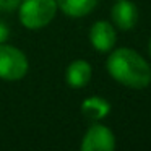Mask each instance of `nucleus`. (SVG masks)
Segmentation results:
<instances>
[{
  "instance_id": "nucleus-1",
  "label": "nucleus",
  "mask_w": 151,
  "mask_h": 151,
  "mask_svg": "<svg viewBox=\"0 0 151 151\" xmlns=\"http://www.w3.org/2000/svg\"><path fill=\"white\" fill-rule=\"evenodd\" d=\"M107 72L115 81L132 89H145L151 83V67L137 50L120 47L111 52Z\"/></svg>"
},
{
  "instance_id": "nucleus-2",
  "label": "nucleus",
  "mask_w": 151,
  "mask_h": 151,
  "mask_svg": "<svg viewBox=\"0 0 151 151\" xmlns=\"http://www.w3.org/2000/svg\"><path fill=\"white\" fill-rule=\"evenodd\" d=\"M55 12V0H21L20 20L28 29H41L54 20Z\"/></svg>"
},
{
  "instance_id": "nucleus-3",
  "label": "nucleus",
  "mask_w": 151,
  "mask_h": 151,
  "mask_svg": "<svg viewBox=\"0 0 151 151\" xmlns=\"http://www.w3.org/2000/svg\"><path fill=\"white\" fill-rule=\"evenodd\" d=\"M28 72V59L20 49L0 44V78L7 81L21 80Z\"/></svg>"
},
{
  "instance_id": "nucleus-4",
  "label": "nucleus",
  "mask_w": 151,
  "mask_h": 151,
  "mask_svg": "<svg viewBox=\"0 0 151 151\" xmlns=\"http://www.w3.org/2000/svg\"><path fill=\"white\" fill-rule=\"evenodd\" d=\"M115 148V137L106 125L94 124L86 130L81 141L83 151H112Z\"/></svg>"
},
{
  "instance_id": "nucleus-5",
  "label": "nucleus",
  "mask_w": 151,
  "mask_h": 151,
  "mask_svg": "<svg viewBox=\"0 0 151 151\" xmlns=\"http://www.w3.org/2000/svg\"><path fill=\"white\" fill-rule=\"evenodd\" d=\"M89 41L98 52H109L114 49L117 36L109 21H96L89 29Z\"/></svg>"
},
{
  "instance_id": "nucleus-6",
  "label": "nucleus",
  "mask_w": 151,
  "mask_h": 151,
  "mask_svg": "<svg viewBox=\"0 0 151 151\" xmlns=\"http://www.w3.org/2000/svg\"><path fill=\"white\" fill-rule=\"evenodd\" d=\"M111 17L114 24L122 31H128L137 24L138 21V10L137 5L130 0H119L112 7Z\"/></svg>"
},
{
  "instance_id": "nucleus-7",
  "label": "nucleus",
  "mask_w": 151,
  "mask_h": 151,
  "mask_svg": "<svg viewBox=\"0 0 151 151\" xmlns=\"http://www.w3.org/2000/svg\"><path fill=\"white\" fill-rule=\"evenodd\" d=\"M91 65L86 60H75L67 67L65 72V81L70 88L80 89L83 86H86L91 80Z\"/></svg>"
},
{
  "instance_id": "nucleus-8",
  "label": "nucleus",
  "mask_w": 151,
  "mask_h": 151,
  "mask_svg": "<svg viewBox=\"0 0 151 151\" xmlns=\"http://www.w3.org/2000/svg\"><path fill=\"white\" fill-rule=\"evenodd\" d=\"M81 112L86 119L89 120H101V119L107 117V114L111 112V104L106 101L104 98L99 96H91V98L85 99L81 104Z\"/></svg>"
},
{
  "instance_id": "nucleus-9",
  "label": "nucleus",
  "mask_w": 151,
  "mask_h": 151,
  "mask_svg": "<svg viewBox=\"0 0 151 151\" xmlns=\"http://www.w3.org/2000/svg\"><path fill=\"white\" fill-rule=\"evenodd\" d=\"M55 4L65 15L80 18L91 13L98 5V0H55Z\"/></svg>"
},
{
  "instance_id": "nucleus-10",
  "label": "nucleus",
  "mask_w": 151,
  "mask_h": 151,
  "mask_svg": "<svg viewBox=\"0 0 151 151\" xmlns=\"http://www.w3.org/2000/svg\"><path fill=\"white\" fill-rule=\"evenodd\" d=\"M21 0H0V12H13L20 7Z\"/></svg>"
},
{
  "instance_id": "nucleus-11",
  "label": "nucleus",
  "mask_w": 151,
  "mask_h": 151,
  "mask_svg": "<svg viewBox=\"0 0 151 151\" xmlns=\"http://www.w3.org/2000/svg\"><path fill=\"white\" fill-rule=\"evenodd\" d=\"M8 36H10V29H8V26L0 21V44L5 42V41L8 39Z\"/></svg>"
},
{
  "instance_id": "nucleus-12",
  "label": "nucleus",
  "mask_w": 151,
  "mask_h": 151,
  "mask_svg": "<svg viewBox=\"0 0 151 151\" xmlns=\"http://www.w3.org/2000/svg\"><path fill=\"white\" fill-rule=\"evenodd\" d=\"M148 49H150V55H151V39H150V44H148Z\"/></svg>"
}]
</instances>
